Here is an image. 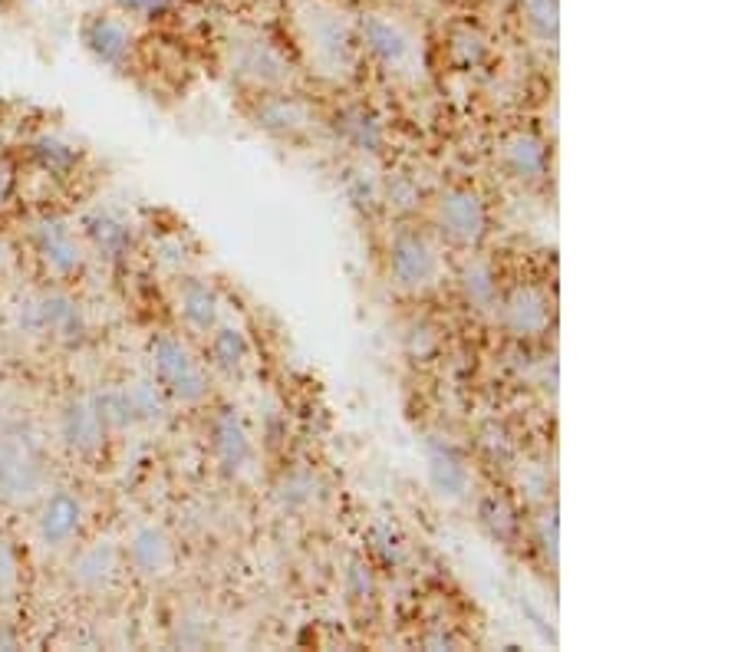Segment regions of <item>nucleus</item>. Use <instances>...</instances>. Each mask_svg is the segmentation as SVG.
I'll return each instance as SVG.
<instances>
[{
    "label": "nucleus",
    "mask_w": 741,
    "mask_h": 652,
    "mask_svg": "<svg viewBox=\"0 0 741 652\" xmlns=\"http://www.w3.org/2000/svg\"><path fill=\"white\" fill-rule=\"evenodd\" d=\"M452 60L458 70H478L488 60V40L475 27H458L452 33Z\"/></svg>",
    "instance_id": "obj_33"
},
{
    "label": "nucleus",
    "mask_w": 741,
    "mask_h": 652,
    "mask_svg": "<svg viewBox=\"0 0 741 652\" xmlns=\"http://www.w3.org/2000/svg\"><path fill=\"white\" fill-rule=\"evenodd\" d=\"M96 399L99 412H103V422L109 425V432H129V429H139V419H136V406H132V396H129V386L126 382H109V386H96L89 389Z\"/></svg>",
    "instance_id": "obj_26"
},
{
    "label": "nucleus",
    "mask_w": 741,
    "mask_h": 652,
    "mask_svg": "<svg viewBox=\"0 0 741 652\" xmlns=\"http://www.w3.org/2000/svg\"><path fill=\"white\" fill-rule=\"evenodd\" d=\"M24 587V564H20V550L14 541L0 537V610L14 606Z\"/></svg>",
    "instance_id": "obj_30"
},
{
    "label": "nucleus",
    "mask_w": 741,
    "mask_h": 652,
    "mask_svg": "<svg viewBox=\"0 0 741 652\" xmlns=\"http://www.w3.org/2000/svg\"><path fill=\"white\" fill-rule=\"evenodd\" d=\"M33 514V541L50 554L70 550L83 537L86 527V501L73 488H47L37 501Z\"/></svg>",
    "instance_id": "obj_5"
},
{
    "label": "nucleus",
    "mask_w": 741,
    "mask_h": 652,
    "mask_svg": "<svg viewBox=\"0 0 741 652\" xmlns=\"http://www.w3.org/2000/svg\"><path fill=\"white\" fill-rule=\"evenodd\" d=\"M333 126H336V136L350 145V149H356L359 155H379V152H383L386 126H383V119H379L373 109L346 106V109L336 112Z\"/></svg>",
    "instance_id": "obj_21"
},
{
    "label": "nucleus",
    "mask_w": 741,
    "mask_h": 652,
    "mask_svg": "<svg viewBox=\"0 0 741 652\" xmlns=\"http://www.w3.org/2000/svg\"><path fill=\"white\" fill-rule=\"evenodd\" d=\"M369 550L379 557V564L399 567L402 557H406V541H402V534L389 521H376L369 527Z\"/></svg>",
    "instance_id": "obj_34"
},
{
    "label": "nucleus",
    "mask_w": 741,
    "mask_h": 652,
    "mask_svg": "<svg viewBox=\"0 0 741 652\" xmlns=\"http://www.w3.org/2000/svg\"><path fill=\"white\" fill-rule=\"evenodd\" d=\"M132 406H136V419L139 425H165L172 419V399L165 396L162 386L152 376H139L126 382Z\"/></svg>",
    "instance_id": "obj_27"
},
{
    "label": "nucleus",
    "mask_w": 741,
    "mask_h": 652,
    "mask_svg": "<svg viewBox=\"0 0 741 652\" xmlns=\"http://www.w3.org/2000/svg\"><path fill=\"white\" fill-rule=\"evenodd\" d=\"M56 435L76 458H99L109 445V425L103 422L93 392H73L56 412Z\"/></svg>",
    "instance_id": "obj_6"
},
{
    "label": "nucleus",
    "mask_w": 741,
    "mask_h": 652,
    "mask_svg": "<svg viewBox=\"0 0 741 652\" xmlns=\"http://www.w3.org/2000/svg\"><path fill=\"white\" fill-rule=\"evenodd\" d=\"M234 73H238L241 80H251L261 86H280L290 76V66L267 40H244L238 43V50H234Z\"/></svg>",
    "instance_id": "obj_20"
},
{
    "label": "nucleus",
    "mask_w": 741,
    "mask_h": 652,
    "mask_svg": "<svg viewBox=\"0 0 741 652\" xmlns=\"http://www.w3.org/2000/svg\"><path fill=\"white\" fill-rule=\"evenodd\" d=\"M521 488L531 494V498H547V491H550V475L541 468V465H531V468H524V475H521Z\"/></svg>",
    "instance_id": "obj_40"
},
{
    "label": "nucleus",
    "mask_w": 741,
    "mask_h": 652,
    "mask_svg": "<svg viewBox=\"0 0 741 652\" xmlns=\"http://www.w3.org/2000/svg\"><path fill=\"white\" fill-rule=\"evenodd\" d=\"M389 277L399 290L419 294L439 280V251L419 231H399L389 244Z\"/></svg>",
    "instance_id": "obj_8"
},
{
    "label": "nucleus",
    "mask_w": 741,
    "mask_h": 652,
    "mask_svg": "<svg viewBox=\"0 0 741 652\" xmlns=\"http://www.w3.org/2000/svg\"><path fill=\"white\" fill-rule=\"evenodd\" d=\"M80 234L86 247L96 257H103L106 264H129L132 254H136V228L132 221L122 215V211L109 208V205H96L83 211L80 218Z\"/></svg>",
    "instance_id": "obj_10"
},
{
    "label": "nucleus",
    "mask_w": 741,
    "mask_h": 652,
    "mask_svg": "<svg viewBox=\"0 0 741 652\" xmlns=\"http://www.w3.org/2000/svg\"><path fill=\"white\" fill-rule=\"evenodd\" d=\"M346 593H350V600H356V603L373 600L376 580H373V570H369L366 560H353L350 570H346Z\"/></svg>",
    "instance_id": "obj_37"
},
{
    "label": "nucleus",
    "mask_w": 741,
    "mask_h": 652,
    "mask_svg": "<svg viewBox=\"0 0 741 652\" xmlns=\"http://www.w3.org/2000/svg\"><path fill=\"white\" fill-rule=\"evenodd\" d=\"M402 343H406V353H409L412 363H429V359L439 353V330L425 320H412L406 326Z\"/></svg>",
    "instance_id": "obj_35"
},
{
    "label": "nucleus",
    "mask_w": 741,
    "mask_h": 652,
    "mask_svg": "<svg viewBox=\"0 0 741 652\" xmlns=\"http://www.w3.org/2000/svg\"><path fill=\"white\" fill-rule=\"evenodd\" d=\"M211 455L228 478H241L254 462V438L238 409H218L208 425Z\"/></svg>",
    "instance_id": "obj_12"
},
{
    "label": "nucleus",
    "mask_w": 741,
    "mask_h": 652,
    "mask_svg": "<svg viewBox=\"0 0 741 652\" xmlns=\"http://www.w3.org/2000/svg\"><path fill=\"white\" fill-rule=\"evenodd\" d=\"M435 224L452 244L478 247L481 238L488 234V208L478 191L465 185L445 188L439 201H435Z\"/></svg>",
    "instance_id": "obj_9"
},
{
    "label": "nucleus",
    "mask_w": 741,
    "mask_h": 652,
    "mask_svg": "<svg viewBox=\"0 0 741 652\" xmlns=\"http://www.w3.org/2000/svg\"><path fill=\"white\" fill-rule=\"evenodd\" d=\"M17 195V168L0 159V208L10 205Z\"/></svg>",
    "instance_id": "obj_41"
},
{
    "label": "nucleus",
    "mask_w": 741,
    "mask_h": 652,
    "mask_svg": "<svg viewBox=\"0 0 741 652\" xmlns=\"http://www.w3.org/2000/svg\"><path fill=\"white\" fill-rule=\"evenodd\" d=\"M208 353H211V366L221 369L224 376H241L247 366V356H251V346H247V336L238 326H215L208 333Z\"/></svg>",
    "instance_id": "obj_24"
},
{
    "label": "nucleus",
    "mask_w": 741,
    "mask_h": 652,
    "mask_svg": "<svg viewBox=\"0 0 741 652\" xmlns=\"http://www.w3.org/2000/svg\"><path fill=\"white\" fill-rule=\"evenodd\" d=\"M257 129H264L267 136H297L307 126V109L290 96H267L254 112Z\"/></svg>",
    "instance_id": "obj_23"
},
{
    "label": "nucleus",
    "mask_w": 741,
    "mask_h": 652,
    "mask_svg": "<svg viewBox=\"0 0 741 652\" xmlns=\"http://www.w3.org/2000/svg\"><path fill=\"white\" fill-rule=\"evenodd\" d=\"M501 323L514 340H537L547 333L550 320H554V307L550 297L537 287H514L508 297L498 303Z\"/></svg>",
    "instance_id": "obj_14"
},
{
    "label": "nucleus",
    "mask_w": 741,
    "mask_h": 652,
    "mask_svg": "<svg viewBox=\"0 0 741 652\" xmlns=\"http://www.w3.org/2000/svg\"><path fill=\"white\" fill-rule=\"evenodd\" d=\"M27 162L37 168L50 182H70V178L83 168V149L70 139L56 136V132H40L27 142Z\"/></svg>",
    "instance_id": "obj_17"
},
{
    "label": "nucleus",
    "mask_w": 741,
    "mask_h": 652,
    "mask_svg": "<svg viewBox=\"0 0 741 652\" xmlns=\"http://www.w3.org/2000/svg\"><path fill=\"white\" fill-rule=\"evenodd\" d=\"M557 541H560V521H557V508H550L541 517V547L550 564H557V550H560Z\"/></svg>",
    "instance_id": "obj_39"
},
{
    "label": "nucleus",
    "mask_w": 741,
    "mask_h": 652,
    "mask_svg": "<svg viewBox=\"0 0 741 652\" xmlns=\"http://www.w3.org/2000/svg\"><path fill=\"white\" fill-rule=\"evenodd\" d=\"M50 488V455L43 435L20 415L0 412V504L30 508Z\"/></svg>",
    "instance_id": "obj_1"
},
{
    "label": "nucleus",
    "mask_w": 741,
    "mask_h": 652,
    "mask_svg": "<svg viewBox=\"0 0 741 652\" xmlns=\"http://www.w3.org/2000/svg\"><path fill=\"white\" fill-rule=\"evenodd\" d=\"M320 498H323V485L317 471L310 468H294L277 481V504L290 514L310 511L313 504H320Z\"/></svg>",
    "instance_id": "obj_25"
},
{
    "label": "nucleus",
    "mask_w": 741,
    "mask_h": 652,
    "mask_svg": "<svg viewBox=\"0 0 741 652\" xmlns=\"http://www.w3.org/2000/svg\"><path fill=\"white\" fill-rule=\"evenodd\" d=\"M122 554H126V567L142 580H165L175 570V544L162 524L132 527Z\"/></svg>",
    "instance_id": "obj_13"
},
{
    "label": "nucleus",
    "mask_w": 741,
    "mask_h": 652,
    "mask_svg": "<svg viewBox=\"0 0 741 652\" xmlns=\"http://www.w3.org/2000/svg\"><path fill=\"white\" fill-rule=\"evenodd\" d=\"M149 376L159 382L162 392L182 406H198L208 396V373L201 359L192 353L182 336L155 333L149 343Z\"/></svg>",
    "instance_id": "obj_3"
},
{
    "label": "nucleus",
    "mask_w": 741,
    "mask_h": 652,
    "mask_svg": "<svg viewBox=\"0 0 741 652\" xmlns=\"http://www.w3.org/2000/svg\"><path fill=\"white\" fill-rule=\"evenodd\" d=\"M501 165L514 182L521 185H537L544 182L550 168V152L547 142L534 132H514V136L501 145Z\"/></svg>",
    "instance_id": "obj_18"
},
{
    "label": "nucleus",
    "mask_w": 741,
    "mask_h": 652,
    "mask_svg": "<svg viewBox=\"0 0 741 652\" xmlns=\"http://www.w3.org/2000/svg\"><path fill=\"white\" fill-rule=\"evenodd\" d=\"M30 251L37 254L43 271L56 280H76L86 274V241L63 215H40L30 221Z\"/></svg>",
    "instance_id": "obj_4"
},
{
    "label": "nucleus",
    "mask_w": 741,
    "mask_h": 652,
    "mask_svg": "<svg viewBox=\"0 0 741 652\" xmlns=\"http://www.w3.org/2000/svg\"><path fill=\"white\" fill-rule=\"evenodd\" d=\"M383 205L389 211H396V215H412V211H419V205H422L419 182L406 172L389 175L383 182Z\"/></svg>",
    "instance_id": "obj_32"
},
{
    "label": "nucleus",
    "mask_w": 741,
    "mask_h": 652,
    "mask_svg": "<svg viewBox=\"0 0 741 652\" xmlns=\"http://www.w3.org/2000/svg\"><path fill=\"white\" fill-rule=\"evenodd\" d=\"M521 20L534 40L554 47L560 37V0H521Z\"/></svg>",
    "instance_id": "obj_28"
},
{
    "label": "nucleus",
    "mask_w": 741,
    "mask_h": 652,
    "mask_svg": "<svg viewBox=\"0 0 741 652\" xmlns=\"http://www.w3.org/2000/svg\"><path fill=\"white\" fill-rule=\"evenodd\" d=\"M481 448H485L491 462H498V465L514 462V442L501 425H485V432H481Z\"/></svg>",
    "instance_id": "obj_38"
},
{
    "label": "nucleus",
    "mask_w": 741,
    "mask_h": 652,
    "mask_svg": "<svg viewBox=\"0 0 741 652\" xmlns=\"http://www.w3.org/2000/svg\"><path fill=\"white\" fill-rule=\"evenodd\" d=\"M346 198L353 201V208L366 211V215H373V211L383 205V182L369 172V168H350V175H346Z\"/></svg>",
    "instance_id": "obj_31"
},
{
    "label": "nucleus",
    "mask_w": 741,
    "mask_h": 652,
    "mask_svg": "<svg viewBox=\"0 0 741 652\" xmlns=\"http://www.w3.org/2000/svg\"><path fill=\"white\" fill-rule=\"evenodd\" d=\"M425 471H429V485L442 501H465L471 491V468L465 455L455 445L432 438L425 448Z\"/></svg>",
    "instance_id": "obj_15"
},
{
    "label": "nucleus",
    "mask_w": 741,
    "mask_h": 652,
    "mask_svg": "<svg viewBox=\"0 0 741 652\" xmlns=\"http://www.w3.org/2000/svg\"><path fill=\"white\" fill-rule=\"evenodd\" d=\"M20 636L10 629V623H0V649H17Z\"/></svg>",
    "instance_id": "obj_42"
},
{
    "label": "nucleus",
    "mask_w": 741,
    "mask_h": 652,
    "mask_svg": "<svg viewBox=\"0 0 741 652\" xmlns=\"http://www.w3.org/2000/svg\"><path fill=\"white\" fill-rule=\"evenodd\" d=\"M80 43L99 66L112 73H129L136 63V33L122 20V14L93 10L80 20Z\"/></svg>",
    "instance_id": "obj_7"
},
{
    "label": "nucleus",
    "mask_w": 741,
    "mask_h": 652,
    "mask_svg": "<svg viewBox=\"0 0 741 652\" xmlns=\"http://www.w3.org/2000/svg\"><path fill=\"white\" fill-rule=\"evenodd\" d=\"M178 317L198 336H208L221 323V294L205 277H182L175 290Z\"/></svg>",
    "instance_id": "obj_16"
},
{
    "label": "nucleus",
    "mask_w": 741,
    "mask_h": 652,
    "mask_svg": "<svg viewBox=\"0 0 741 652\" xmlns=\"http://www.w3.org/2000/svg\"><path fill=\"white\" fill-rule=\"evenodd\" d=\"M478 521L485 534L498 544H511L518 537V514L504 498H485L478 504Z\"/></svg>",
    "instance_id": "obj_29"
},
{
    "label": "nucleus",
    "mask_w": 741,
    "mask_h": 652,
    "mask_svg": "<svg viewBox=\"0 0 741 652\" xmlns=\"http://www.w3.org/2000/svg\"><path fill=\"white\" fill-rule=\"evenodd\" d=\"M14 326L27 340L60 346V350H80L93 333L86 307L63 287H47L20 297L14 303Z\"/></svg>",
    "instance_id": "obj_2"
},
{
    "label": "nucleus",
    "mask_w": 741,
    "mask_h": 652,
    "mask_svg": "<svg viewBox=\"0 0 741 652\" xmlns=\"http://www.w3.org/2000/svg\"><path fill=\"white\" fill-rule=\"evenodd\" d=\"M359 37H363L366 50L383 66H389V70H402V66L412 63V37L396 24V20H386L376 14L366 17L363 24H359Z\"/></svg>",
    "instance_id": "obj_19"
},
{
    "label": "nucleus",
    "mask_w": 741,
    "mask_h": 652,
    "mask_svg": "<svg viewBox=\"0 0 741 652\" xmlns=\"http://www.w3.org/2000/svg\"><path fill=\"white\" fill-rule=\"evenodd\" d=\"M122 570H126V554H122V544H116L112 537L103 541L86 544L80 554L73 557L70 564V583L86 597H103L119 583Z\"/></svg>",
    "instance_id": "obj_11"
},
{
    "label": "nucleus",
    "mask_w": 741,
    "mask_h": 652,
    "mask_svg": "<svg viewBox=\"0 0 741 652\" xmlns=\"http://www.w3.org/2000/svg\"><path fill=\"white\" fill-rule=\"evenodd\" d=\"M458 284H462L465 300L475 307L478 313H494L501 303V290H498V271L491 267L485 257H468L462 264V274H458Z\"/></svg>",
    "instance_id": "obj_22"
},
{
    "label": "nucleus",
    "mask_w": 741,
    "mask_h": 652,
    "mask_svg": "<svg viewBox=\"0 0 741 652\" xmlns=\"http://www.w3.org/2000/svg\"><path fill=\"white\" fill-rule=\"evenodd\" d=\"M109 4L116 7L122 17H132V20H162V17H168V10H172L175 0H109Z\"/></svg>",
    "instance_id": "obj_36"
}]
</instances>
